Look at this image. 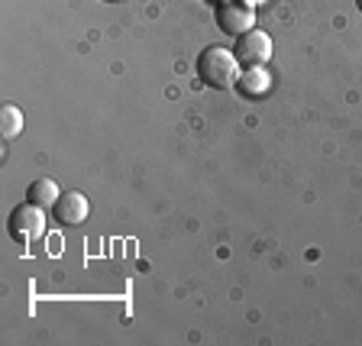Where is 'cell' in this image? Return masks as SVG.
<instances>
[{"label":"cell","instance_id":"6da1fadb","mask_svg":"<svg viewBox=\"0 0 362 346\" xmlns=\"http://www.w3.org/2000/svg\"><path fill=\"white\" fill-rule=\"evenodd\" d=\"M197 75L204 84H211L217 91L236 88V78H240V62H236L233 49H223V45H207L201 55H197Z\"/></svg>","mask_w":362,"mask_h":346},{"label":"cell","instance_id":"7a4b0ae2","mask_svg":"<svg viewBox=\"0 0 362 346\" xmlns=\"http://www.w3.org/2000/svg\"><path fill=\"white\" fill-rule=\"evenodd\" d=\"M214 20L223 36H243V33L256 30V10L246 0H217L214 7Z\"/></svg>","mask_w":362,"mask_h":346},{"label":"cell","instance_id":"3957f363","mask_svg":"<svg viewBox=\"0 0 362 346\" xmlns=\"http://www.w3.org/2000/svg\"><path fill=\"white\" fill-rule=\"evenodd\" d=\"M7 233H10V240L20 243V246L39 240V236L45 233V211L39 204H30V201L13 207L7 217Z\"/></svg>","mask_w":362,"mask_h":346},{"label":"cell","instance_id":"277c9868","mask_svg":"<svg viewBox=\"0 0 362 346\" xmlns=\"http://www.w3.org/2000/svg\"><path fill=\"white\" fill-rule=\"evenodd\" d=\"M236 62L246 68H259L272 59V36L262 30H249L243 36H236V49H233Z\"/></svg>","mask_w":362,"mask_h":346},{"label":"cell","instance_id":"5b68a950","mask_svg":"<svg viewBox=\"0 0 362 346\" xmlns=\"http://www.w3.org/2000/svg\"><path fill=\"white\" fill-rule=\"evenodd\" d=\"M52 211H55V220H59V224L78 226V224H84V220H88L90 204H88V197H84L81 191H62Z\"/></svg>","mask_w":362,"mask_h":346},{"label":"cell","instance_id":"8992f818","mask_svg":"<svg viewBox=\"0 0 362 346\" xmlns=\"http://www.w3.org/2000/svg\"><path fill=\"white\" fill-rule=\"evenodd\" d=\"M236 91H240L243 98L256 100V98H262V94L272 91V75L265 71V65L246 68V71H240V78H236Z\"/></svg>","mask_w":362,"mask_h":346},{"label":"cell","instance_id":"52a82bcc","mask_svg":"<svg viewBox=\"0 0 362 346\" xmlns=\"http://www.w3.org/2000/svg\"><path fill=\"white\" fill-rule=\"evenodd\" d=\"M26 201L39 204V207H55V201H59V185H55L52 178L33 181L30 191H26Z\"/></svg>","mask_w":362,"mask_h":346},{"label":"cell","instance_id":"ba28073f","mask_svg":"<svg viewBox=\"0 0 362 346\" xmlns=\"http://www.w3.org/2000/svg\"><path fill=\"white\" fill-rule=\"evenodd\" d=\"M20 129H23V110L16 104H4V110H0V136L13 139V136H20Z\"/></svg>","mask_w":362,"mask_h":346},{"label":"cell","instance_id":"9c48e42d","mask_svg":"<svg viewBox=\"0 0 362 346\" xmlns=\"http://www.w3.org/2000/svg\"><path fill=\"white\" fill-rule=\"evenodd\" d=\"M246 4H262V0H246Z\"/></svg>","mask_w":362,"mask_h":346},{"label":"cell","instance_id":"30bf717a","mask_svg":"<svg viewBox=\"0 0 362 346\" xmlns=\"http://www.w3.org/2000/svg\"><path fill=\"white\" fill-rule=\"evenodd\" d=\"M107 4H123V0H107Z\"/></svg>","mask_w":362,"mask_h":346},{"label":"cell","instance_id":"8fae6325","mask_svg":"<svg viewBox=\"0 0 362 346\" xmlns=\"http://www.w3.org/2000/svg\"><path fill=\"white\" fill-rule=\"evenodd\" d=\"M356 4H359V10H362V0H356Z\"/></svg>","mask_w":362,"mask_h":346}]
</instances>
